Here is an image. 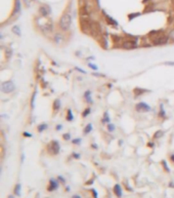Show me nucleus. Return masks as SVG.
Here are the masks:
<instances>
[{
    "mask_svg": "<svg viewBox=\"0 0 174 198\" xmlns=\"http://www.w3.org/2000/svg\"><path fill=\"white\" fill-rule=\"evenodd\" d=\"M71 23H72L71 14L69 12H65L59 20V27L63 31H68L71 27Z\"/></svg>",
    "mask_w": 174,
    "mask_h": 198,
    "instance_id": "obj_1",
    "label": "nucleus"
},
{
    "mask_svg": "<svg viewBox=\"0 0 174 198\" xmlns=\"http://www.w3.org/2000/svg\"><path fill=\"white\" fill-rule=\"evenodd\" d=\"M16 88V85L12 81H5L1 84V90H2L4 94H9V92H12Z\"/></svg>",
    "mask_w": 174,
    "mask_h": 198,
    "instance_id": "obj_2",
    "label": "nucleus"
},
{
    "mask_svg": "<svg viewBox=\"0 0 174 198\" xmlns=\"http://www.w3.org/2000/svg\"><path fill=\"white\" fill-rule=\"evenodd\" d=\"M168 40H169L168 35H159V36H157L154 39L153 42L156 45H163V44H166L168 42Z\"/></svg>",
    "mask_w": 174,
    "mask_h": 198,
    "instance_id": "obj_3",
    "label": "nucleus"
},
{
    "mask_svg": "<svg viewBox=\"0 0 174 198\" xmlns=\"http://www.w3.org/2000/svg\"><path fill=\"white\" fill-rule=\"evenodd\" d=\"M50 12H51V9H50V7L48 6V5L44 4V5H41V6L39 7V14H40V16H43V18L49 16Z\"/></svg>",
    "mask_w": 174,
    "mask_h": 198,
    "instance_id": "obj_4",
    "label": "nucleus"
},
{
    "mask_svg": "<svg viewBox=\"0 0 174 198\" xmlns=\"http://www.w3.org/2000/svg\"><path fill=\"white\" fill-rule=\"evenodd\" d=\"M136 110L137 111H140V112H147V111L151 110V107L147 105V104L145 103H139L136 105Z\"/></svg>",
    "mask_w": 174,
    "mask_h": 198,
    "instance_id": "obj_5",
    "label": "nucleus"
},
{
    "mask_svg": "<svg viewBox=\"0 0 174 198\" xmlns=\"http://www.w3.org/2000/svg\"><path fill=\"white\" fill-rule=\"evenodd\" d=\"M50 149H51L52 151H54V153H59V149H61L59 142H57V141H52L51 144H50Z\"/></svg>",
    "mask_w": 174,
    "mask_h": 198,
    "instance_id": "obj_6",
    "label": "nucleus"
},
{
    "mask_svg": "<svg viewBox=\"0 0 174 198\" xmlns=\"http://www.w3.org/2000/svg\"><path fill=\"white\" fill-rule=\"evenodd\" d=\"M136 46L135 42H133V41H127V42H125L124 44H123V47L126 48V50H130V48H134Z\"/></svg>",
    "mask_w": 174,
    "mask_h": 198,
    "instance_id": "obj_7",
    "label": "nucleus"
},
{
    "mask_svg": "<svg viewBox=\"0 0 174 198\" xmlns=\"http://www.w3.org/2000/svg\"><path fill=\"white\" fill-rule=\"evenodd\" d=\"M12 32H14V34H16L18 36H20V35H22V32H20V28L18 27V26H14V27L12 28Z\"/></svg>",
    "mask_w": 174,
    "mask_h": 198,
    "instance_id": "obj_8",
    "label": "nucleus"
},
{
    "mask_svg": "<svg viewBox=\"0 0 174 198\" xmlns=\"http://www.w3.org/2000/svg\"><path fill=\"white\" fill-rule=\"evenodd\" d=\"M91 131H92V124L89 123V124H87V125H86V127L84 129V133H85V135H87V133H89Z\"/></svg>",
    "mask_w": 174,
    "mask_h": 198,
    "instance_id": "obj_9",
    "label": "nucleus"
},
{
    "mask_svg": "<svg viewBox=\"0 0 174 198\" xmlns=\"http://www.w3.org/2000/svg\"><path fill=\"white\" fill-rule=\"evenodd\" d=\"M46 129H47V124H45V123L40 124V125L38 126V131L39 133H42V131H45Z\"/></svg>",
    "mask_w": 174,
    "mask_h": 198,
    "instance_id": "obj_10",
    "label": "nucleus"
},
{
    "mask_svg": "<svg viewBox=\"0 0 174 198\" xmlns=\"http://www.w3.org/2000/svg\"><path fill=\"white\" fill-rule=\"evenodd\" d=\"M67 118H68L69 121H72V120L74 119V116H73L72 110H71V109H69L68 110V113H67Z\"/></svg>",
    "mask_w": 174,
    "mask_h": 198,
    "instance_id": "obj_11",
    "label": "nucleus"
},
{
    "mask_svg": "<svg viewBox=\"0 0 174 198\" xmlns=\"http://www.w3.org/2000/svg\"><path fill=\"white\" fill-rule=\"evenodd\" d=\"M91 91H89V90H87V91L85 92V95H84V98H85L86 100H87V101L89 102V103H90L91 102Z\"/></svg>",
    "mask_w": 174,
    "mask_h": 198,
    "instance_id": "obj_12",
    "label": "nucleus"
},
{
    "mask_svg": "<svg viewBox=\"0 0 174 198\" xmlns=\"http://www.w3.org/2000/svg\"><path fill=\"white\" fill-rule=\"evenodd\" d=\"M59 108H61V101L55 100V102H54V110H59Z\"/></svg>",
    "mask_w": 174,
    "mask_h": 198,
    "instance_id": "obj_13",
    "label": "nucleus"
},
{
    "mask_svg": "<svg viewBox=\"0 0 174 198\" xmlns=\"http://www.w3.org/2000/svg\"><path fill=\"white\" fill-rule=\"evenodd\" d=\"M168 37H169V40L174 42V29H172L171 31H170V33L168 34Z\"/></svg>",
    "mask_w": 174,
    "mask_h": 198,
    "instance_id": "obj_14",
    "label": "nucleus"
},
{
    "mask_svg": "<svg viewBox=\"0 0 174 198\" xmlns=\"http://www.w3.org/2000/svg\"><path fill=\"white\" fill-rule=\"evenodd\" d=\"M61 39H63V37H61V34H57V35H55V37H54V40H55V42H57V43L61 42Z\"/></svg>",
    "mask_w": 174,
    "mask_h": 198,
    "instance_id": "obj_15",
    "label": "nucleus"
},
{
    "mask_svg": "<svg viewBox=\"0 0 174 198\" xmlns=\"http://www.w3.org/2000/svg\"><path fill=\"white\" fill-rule=\"evenodd\" d=\"M164 135V133H163L162 131H157L156 133H155V139H159V138H161L162 135Z\"/></svg>",
    "mask_w": 174,
    "mask_h": 198,
    "instance_id": "obj_16",
    "label": "nucleus"
},
{
    "mask_svg": "<svg viewBox=\"0 0 174 198\" xmlns=\"http://www.w3.org/2000/svg\"><path fill=\"white\" fill-rule=\"evenodd\" d=\"M115 129H116V127H115V125H114V124H111V123L108 124V131H111V133H112V131H115Z\"/></svg>",
    "mask_w": 174,
    "mask_h": 198,
    "instance_id": "obj_17",
    "label": "nucleus"
},
{
    "mask_svg": "<svg viewBox=\"0 0 174 198\" xmlns=\"http://www.w3.org/2000/svg\"><path fill=\"white\" fill-rule=\"evenodd\" d=\"M32 1H33V0H23V2L25 3V5H26V6H28V7L31 5Z\"/></svg>",
    "mask_w": 174,
    "mask_h": 198,
    "instance_id": "obj_18",
    "label": "nucleus"
},
{
    "mask_svg": "<svg viewBox=\"0 0 174 198\" xmlns=\"http://www.w3.org/2000/svg\"><path fill=\"white\" fill-rule=\"evenodd\" d=\"M80 143H81V139H74V140H73V144L79 145Z\"/></svg>",
    "mask_w": 174,
    "mask_h": 198,
    "instance_id": "obj_19",
    "label": "nucleus"
},
{
    "mask_svg": "<svg viewBox=\"0 0 174 198\" xmlns=\"http://www.w3.org/2000/svg\"><path fill=\"white\" fill-rule=\"evenodd\" d=\"M88 66H89L90 68H92L93 70H98V68H97V66H96V65H93V64L89 63V64H88Z\"/></svg>",
    "mask_w": 174,
    "mask_h": 198,
    "instance_id": "obj_20",
    "label": "nucleus"
},
{
    "mask_svg": "<svg viewBox=\"0 0 174 198\" xmlns=\"http://www.w3.org/2000/svg\"><path fill=\"white\" fill-rule=\"evenodd\" d=\"M89 113H90V109H89V108H88V109H86V111L83 113V116H84V117H86V116H87V115H88Z\"/></svg>",
    "mask_w": 174,
    "mask_h": 198,
    "instance_id": "obj_21",
    "label": "nucleus"
},
{
    "mask_svg": "<svg viewBox=\"0 0 174 198\" xmlns=\"http://www.w3.org/2000/svg\"><path fill=\"white\" fill-rule=\"evenodd\" d=\"M63 139L67 140V141H68V140H70V139H71L70 133H66V135H63Z\"/></svg>",
    "mask_w": 174,
    "mask_h": 198,
    "instance_id": "obj_22",
    "label": "nucleus"
},
{
    "mask_svg": "<svg viewBox=\"0 0 174 198\" xmlns=\"http://www.w3.org/2000/svg\"><path fill=\"white\" fill-rule=\"evenodd\" d=\"M104 121H106V122L110 121V119H108V113H104Z\"/></svg>",
    "mask_w": 174,
    "mask_h": 198,
    "instance_id": "obj_23",
    "label": "nucleus"
},
{
    "mask_svg": "<svg viewBox=\"0 0 174 198\" xmlns=\"http://www.w3.org/2000/svg\"><path fill=\"white\" fill-rule=\"evenodd\" d=\"M165 65H167V66H174V62H167V63H165Z\"/></svg>",
    "mask_w": 174,
    "mask_h": 198,
    "instance_id": "obj_24",
    "label": "nucleus"
},
{
    "mask_svg": "<svg viewBox=\"0 0 174 198\" xmlns=\"http://www.w3.org/2000/svg\"><path fill=\"white\" fill-rule=\"evenodd\" d=\"M24 135H25V137H28V138H31L32 137L31 133H24Z\"/></svg>",
    "mask_w": 174,
    "mask_h": 198,
    "instance_id": "obj_25",
    "label": "nucleus"
},
{
    "mask_svg": "<svg viewBox=\"0 0 174 198\" xmlns=\"http://www.w3.org/2000/svg\"><path fill=\"white\" fill-rule=\"evenodd\" d=\"M55 129H57V131H61V124H59V125H57V127H55Z\"/></svg>",
    "mask_w": 174,
    "mask_h": 198,
    "instance_id": "obj_26",
    "label": "nucleus"
},
{
    "mask_svg": "<svg viewBox=\"0 0 174 198\" xmlns=\"http://www.w3.org/2000/svg\"><path fill=\"white\" fill-rule=\"evenodd\" d=\"M171 159H172V160H173V161H174V154H173V155H171Z\"/></svg>",
    "mask_w": 174,
    "mask_h": 198,
    "instance_id": "obj_27",
    "label": "nucleus"
}]
</instances>
